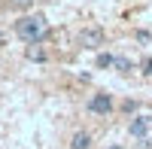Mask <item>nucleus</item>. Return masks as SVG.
Returning a JSON list of instances; mask_svg holds the SVG:
<instances>
[{
	"label": "nucleus",
	"mask_w": 152,
	"mask_h": 149,
	"mask_svg": "<svg viewBox=\"0 0 152 149\" xmlns=\"http://www.w3.org/2000/svg\"><path fill=\"white\" fill-rule=\"evenodd\" d=\"M0 46H3V34H0Z\"/></svg>",
	"instance_id": "9b49d317"
},
{
	"label": "nucleus",
	"mask_w": 152,
	"mask_h": 149,
	"mask_svg": "<svg viewBox=\"0 0 152 149\" xmlns=\"http://www.w3.org/2000/svg\"><path fill=\"white\" fill-rule=\"evenodd\" d=\"M110 149H122V146H110Z\"/></svg>",
	"instance_id": "f8f14e48"
},
{
	"label": "nucleus",
	"mask_w": 152,
	"mask_h": 149,
	"mask_svg": "<svg viewBox=\"0 0 152 149\" xmlns=\"http://www.w3.org/2000/svg\"><path fill=\"white\" fill-rule=\"evenodd\" d=\"M149 116H137L134 122H131V137H146V131H149Z\"/></svg>",
	"instance_id": "20e7f679"
},
{
	"label": "nucleus",
	"mask_w": 152,
	"mask_h": 149,
	"mask_svg": "<svg viewBox=\"0 0 152 149\" xmlns=\"http://www.w3.org/2000/svg\"><path fill=\"white\" fill-rule=\"evenodd\" d=\"M79 46L82 49H100V46H104V31H100V28H82Z\"/></svg>",
	"instance_id": "f03ea898"
},
{
	"label": "nucleus",
	"mask_w": 152,
	"mask_h": 149,
	"mask_svg": "<svg viewBox=\"0 0 152 149\" xmlns=\"http://www.w3.org/2000/svg\"><path fill=\"white\" fill-rule=\"evenodd\" d=\"M28 58L31 61H46V55L40 52V49H28Z\"/></svg>",
	"instance_id": "0eeeda50"
},
{
	"label": "nucleus",
	"mask_w": 152,
	"mask_h": 149,
	"mask_svg": "<svg viewBox=\"0 0 152 149\" xmlns=\"http://www.w3.org/2000/svg\"><path fill=\"white\" fill-rule=\"evenodd\" d=\"M15 34L21 37L28 46H37L49 37V24L43 15H24L21 21H15Z\"/></svg>",
	"instance_id": "f257e3e1"
},
{
	"label": "nucleus",
	"mask_w": 152,
	"mask_h": 149,
	"mask_svg": "<svg viewBox=\"0 0 152 149\" xmlns=\"http://www.w3.org/2000/svg\"><path fill=\"white\" fill-rule=\"evenodd\" d=\"M88 110H91V113H97V116H107L110 110H113V97H110V94H91Z\"/></svg>",
	"instance_id": "7ed1b4c3"
},
{
	"label": "nucleus",
	"mask_w": 152,
	"mask_h": 149,
	"mask_svg": "<svg viewBox=\"0 0 152 149\" xmlns=\"http://www.w3.org/2000/svg\"><path fill=\"white\" fill-rule=\"evenodd\" d=\"M116 67H119V70H128L131 64H128V61H125V58H116Z\"/></svg>",
	"instance_id": "6e6552de"
},
{
	"label": "nucleus",
	"mask_w": 152,
	"mask_h": 149,
	"mask_svg": "<svg viewBox=\"0 0 152 149\" xmlns=\"http://www.w3.org/2000/svg\"><path fill=\"white\" fill-rule=\"evenodd\" d=\"M12 3H15V6H24V3H28V0H12Z\"/></svg>",
	"instance_id": "9d476101"
},
{
	"label": "nucleus",
	"mask_w": 152,
	"mask_h": 149,
	"mask_svg": "<svg viewBox=\"0 0 152 149\" xmlns=\"http://www.w3.org/2000/svg\"><path fill=\"white\" fill-rule=\"evenodd\" d=\"M143 73H152V58H143Z\"/></svg>",
	"instance_id": "1a4fd4ad"
},
{
	"label": "nucleus",
	"mask_w": 152,
	"mask_h": 149,
	"mask_svg": "<svg viewBox=\"0 0 152 149\" xmlns=\"http://www.w3.org/2000/svg\"><path fill=\"white\" fill-rule=\"evenodd\" d=\"M88 146H91V137H88L85 131H76L70 137V149H88Z\"/></svg>",
	"instance_id": "39448f33"
},
{
	"label": "nucleus",
	"mask_w": 152,
	"mask_h": 149,
	"mask_svg": "<svg viewBox=\"0 0 152 149\" xmlns=\"http://www.w3.org/2000/svg\"><path fill=\"white\" fill-rule=\"evenodd\" d=\"M97 67H116V58H113L110 52L107 55H97Z\"/></svg>",
	"instance_id": "423d86ee"
}]
</instances>
